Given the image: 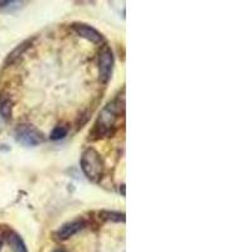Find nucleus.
Returning <instances> with one entry per match:
<instances>
[{
	"label": "nucleus",
	"mask_w": 252,
	"mask_h": 252,
	"mask_svg": "<svg viewBox=\"0 0 252 252\" xmlns=\"http://www.w3.org/2000/svg\"><path fill=\"white\" fill-rule=\"evenodd\" d=\"M124 110H125V97L123 91V94H119L118 97L110 101L100 112V116L92 130V135L96 138H103L114 134L116 123L124 114Z\"/></svg>",
	"instance_id": "obj_1"
},
{
	"label": "nucleus",
	"mask_w": 252,
	"mask_h": 252,
	"mask_svg": "<svg viewBox=\"0 0 252 252\" xmlns=\"http://www.w3.org/2000/svg\"><path fill=\"white\" fill-rule=\"evenodd\" d=\"M72 28H73V31H75L80 37L90 40L92 43H101V42H102V34H101L97 29H94V27L89 26V24L75 23L72 26Z\"/></svg>",
	"instance_id": "obj_6"
},
{
	"label": "nucleus",
	"mask_w": 252,
	"mask_h": 252,
	"mask_svg": "<svg viewBox=\"0 0 252 252\" xmlns=\"http://www.w3.org/2000/svg\"><path fill=\"white\" fill-rule=\"evenodd\" d=\"M26 49H27V43L20 44L19 47H17V48H15L14 51H13L12 53L8 56V58H6V61H5V64H9V63L14 62V61L17 60L20 55H23Z\"/></svg>",
	"instance_id": "obj_11"
},
{
	"label": "nucleus",
	"mask_w": 252,
	"mask_h": 252,
	"mask_svg": "<svg viewBox=\"0 0 252 252\" xmlns=\"http://www.w3.org/2000/svg\"><path fill=\"white\" fill-rule=\"evenodd\" d=\"M81 168L87 179L91 182H98L103 174V161L97 150L89 148L81 157Z\"/></svg>",
	"instance_id": "obj_2"
},
{
	"label": "nucleus",
	"mask_w": 252,
	"mask_h": 252,
	"mask_svg": "<svg viewBox=\"0 0 252 252\" xmlns=\"http://www.w3.org/2000/svg\"><path fill=\"white\" fill-rule=\"evenodd\" d=\"M67 132H68V129H67L66 126H62V125L56 126L55 129H53V131H52V134H51V139H52V140H55V141L61 140V139H63L64 136H66Z\"/></svg>",
	"instance_id": "obj_10"
},
{
	"label": "nucleus",
	"mask_w": 252,
	"mask_h": 252,
	"mask_svg": "<svg viewBox=\"0 0 252 252\" xmlns=\"http://www.w3.org/2000/svg\"><path fill=\"white\" fill-rule=\"evenodd\" d=\"M15 140L24 146H37L43 143V135L34 126L19 125L15 129Z\"/></svg>",
	"instance_id": "obj_3"
},
{
	"label": "nucleus",
	"mask_w": 252,
	"mask_h": 252,
	"mask_svg": "<svg viewBox=\"0 0 252 252\" xmlns=\"http://www.w3.org/2000/svg\"><path fill=\"white\" fill-rule=\"evenodd\" d=\"M114 68V53L109 46H103L98 53V77L102 83H107L111 78Z\"/></svg>",
	"instance_id": "obj_4"
},
{
	"label": "nucleus",
	"mask_w": 252,
	"mask_h": 252,
	"mask_svg": "<svg viewBox=\"0 0 252 252\" xmlns=\"http://www.w3.org/2000/svg\"><path fill=\"white\" fill-rule=\"evenodd\" d=\"M55 252H67L66 250H57V251H55Z\"/></svg>",
	"instance_id": "obj_12"
},
{
	"label": "nucleus",
	"mask_w": 252,
	"mask_h": 252,
	"mask_svg": "<svg viewBox=\"0 0 252 252\" xmlns=\"http://www.w3.org/2000/svg\"><path fill=\"white\" fill-rule=\"evenodd\" d=\"M6 240H8L9 245H10V247H12V250L14 252H28L24 241L14 231H9L6 233Z\"/></svg>",
	"instance_id": "obj_7"
},
{
	"label": "nucleus",
	"mask_w": 252,
	"mask_h": 252,
	"mask_svg": "<svg viewBox=\"0 0 252 252\" xmlns=\"http://www.w3.org/2000/svg\"><path fill=\"white\" fill-rule=\"evenodd\" d=\"M100 217L105 220H111V222H125V215L121 212H115V211H102L100 213Z\"/></svg>",
	"instance_id": "obj_9"
},
{
	"label": "nucleus",
	"mask_w": 252,
	"mask_h": 252,
	"mask_svg": "<svg viewBox=\"0 0 252 252\" xmlns=\"http://www.w3.org/2000/svg\"><path fill=\"white\" fill-rule=\"evenodd\" d=\"M0 250H1V241H0Z\"/></svg>",
	"instance_id": "obj_13"
},
{
	"label": "nucleus",
	"mask_w": 252,
	"mask_h": 252,
	"mask_svg": "<svg viewBox=\"0 0 252 252\" xmlns=\"http://www.w3.org/2000/svg\"><path fill=\"white\" fill-rule=\"evenodd\" d=\"M87 226V222L85 220H75L71 222L63 224L61 228H58L55 233V237L58 241H66L71 238L72 236L77 235L80 231H82Z\"/></svg>",
	"instance_id": "obj_5"
},
{
	"label": "nucleus",
	"mask_w": 252,
	"mask_h": 252,
	"mask_svg": "<svg viewBox=\"0 0 252 252\" xmlns=\"http://www.w3.org/2000/svg\"><path fill=\"white\" fill-rule=\"evenodd\" d=\"M13 102L8 94H0V115L4 120H9L12 118Z\"/></svg>",
	"instance_id": "obj_8"
}]
</instances>
